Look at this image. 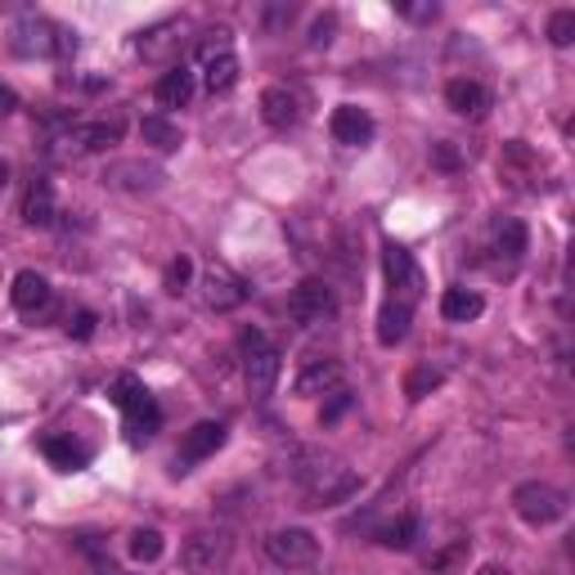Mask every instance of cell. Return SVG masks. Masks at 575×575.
Returning <instances> with one entry per match:
<instances>
[{"label": "cell", "mask_w": 575, "mask_h": 575, "mask_svg": "<svg viewBox=\"0 0 575 575\" xmlns=\"http://www.w3.org/2000/svg\"><path fill=\"white\" fill-rule=\"evenodd\" d=\"M131 557L135 562H158L162 557V549H166V540H162V531H153V527H140V531H131Z\"/></svg>", "instance_id": "f1b7e54d"}, {"label": "cell", "mask_w": 575, "mask_h": 575, "mask_svg": "<svg viewBox=\"0 0 575 575\" xmlns=\"http://www.w3.org/2000/svg\"><path fill=\"white\" fill-rule=\"evenodd\" d=\"M265 557L283 571H306L319 562V540L302 527H288V531H270L265 535Z\"/></svg>", "instance_id": "52a82bcc"}, {"label": "cell", "mask_w": 575, "mask_h": 575, "mask_svg": "<svg viewBox=\"0 0 575 575\" xmlns=\"http://www.w3.org/2000/svg\"><path fill=\"white\" fill-rule=\"evenodd\" d=\"M10 297H14V311H19L23 319H32V324L54 311V288H50V279L36 274V270H19V274H14Z\"/></svg>", "instance_id": "8fae6325"}, {"label": "cell", "mask_w": 575, "mask_h": 575, "mask_svg": "<svg viewBox=\"0 0 575 575\" xmlns=\"http://www.w3.org/2000/svg\"><path fill=\"white\" fill-rule=\"evenodd\" d=\"M10 176H14V166H10L6 158H0V189H6V185H10Z\"/></svg>", "instance_id": "ab89813d"}, {"label": "cell", "mask_w": 575, "mask_h": 575, "mask_svg": "<svg viewBox=\"0 0 575 575\" xmlns=\"http://www.w3.org/2000/svg\"><path fill=\"white\" fill-rule=\"evenodd\" d=\"M203 302H207L211 311H235V306L248 302V283H243L235 270H229V265L211 261V265L203 270Z\"/></svg>", "instance_id": "7c38bea8"}, {"label": "cell", "mask_w": 575, "mask_h": 575, "mask_svg": "<svg viewBox=\"0 0 575 575\" xmlns=\"http://www.w3.org/2000/svg\"><path fill=\"white\" fill-rule=\"evenodd\" d=\"M104 575H122V571H104Z\"/></svg>", "instance_id": "60d3db41"}, {"label": "cell", "mask_w": 575, "mask_h": 575, "mask_svg": "<svg viewBox=\"0 0 575 575\" xmlns=\"http://www.w3.org/2000/svg\"><path fill=\"white\" fill-rule=\"evenodd\" d=\"M261 122L274 131H288L302 122V99L288 90V86H265L261 90Z\"/></svg>", "instance_id": "9a60e30c"}, {"label": "cell", "mask_w": 575, "mask_h": 575, "mask_svg": "<svg viewBox=\"0 0 575 575\" xmlns=\"http://www.w3.org/2000/svg\"><path fill=\"white\" fill-rule=\"evenodd\" d=\"M410 319H414L410 306L387 302V306L378 311V341H382V347H395V341H405V337H410Z\"/></svg>", "instance_id": "484cf974"}, {"label": "cell", "mask_w": 575, "mask_h": 575, "mask_svg": "<svg viewBox=\"0 0 575 575\" xmlns=\"http://www.w3.org/2000/svg\"><path fill=\"white\" fill-rule=\"evenodd\" d=\"M432 166H441V171H458V166H464V153H458L449 140H436V144H432Z\"/></svg>", "instance_id": "d6a6232c"}, {"label": "cell", "mask_w": 575, "mask_h": 575, "mask_svg": "<svg viewBox=\"0 0 575 575\" xmlns=\"http://www.w3.org/2000/svg\"><path fill=\"white\" fill-rule=\"evenodd\" d=\"M189 274H194V261L189 257H176L166 265V293H185L189 288Z\"/></svg>", "instance_id": "1f68e13d"}, {"label": "cell", "mask_w": 575, "mask_h": 575, "mask_svg": "<svg viewBox=\"0 0 575 575\" xmlns=\"http://www.w3.org/2000/svg\"><path fill=\"white\" fill-rule=\"evenodd\" d=\"M140 140H144L149 149H158V153H176V149L185 144L181 127L171 122V118H162V112H153V118L140 122Z\"/></svg>", "instance_id": "cb8c5ba5"}, {"label": "cell", "mask_w": 575, "mask_h": 575, "mask_svg": "<svg viewBox=\"0 0 575 575\" xmlns=\"http://www.w3.org/2000/svg\"><path fill=\"white\" fill-rule=\"evenodd\" d=\"M68 333H73V337H90V333H95V315H90V311H77V315L68 319Z\"/></svg>", "instance_id": "d590c367"}, {"label": "cell", "mask_w": 575, "mask_h": 575, "mask_svg": "<svg viewBox=\"0 0 575 575\" xmlns=\"http://www.w3.org/2000/svg\"><path fill=\"white\" fill-rule=\"evenodd\" d=\"M527 243H531V235H527L522 220L503 216V220L495 225V252H499L503 261H522V257H527Z\"/></svg>", "instance_id": "d4e9b609"}, {"label": "cell", "mask_w": 575, "mask_h": 575, "mask_svg": "<svg viewBox=\"0 0 575 575\" xmlns=\"http://www.w3.org/2000/svg\"><path fill=\"white\" fill-rule=\"evenodd\" d=\"M19 108V95L6 86V82H0V118H10V112Z\"/></svg>", "instance_id": "74e56055"}, {"label": "cell", "mask_w": 575, "mask_h": 575, "mask_svg": "<svg viewBox=\"0 0 575 575\" xmlns=\"http://www.w3.org/2000/svg\"><path fill=\"white\" fill-rule=\"evenodd\" d=\"M239 82V59H235V50H225V54H211V59H203V86L211 95H225V90H235Z\"/></svg>", "instance_id": "603a6c76"}, {"label": "cell", "mask_w": 575, "mask_h": 575, "mask_svg": "<svg viewBox=\"0 0 575 575\" xmlns=\"http://www.w3.org/2000/svg\"><path fill=\"white\" fill-rule=\"evenodd\" d=\"M297 486L306 490L311 508H324V503H341V499H351L360 490V477L341 464V458L333 454H319V449H306L297 454V468H293Z\"/></svg>", "instance_id": "6da1fadb"}, {"label": "cell", "mask_w": 575, "mask_h": 575, "mask_svg": "<svg viewBox=\"0 0 575 575\" xmlns=\"http://www.w3.org/2000/svg\"><path fill=\"white\" fill-rule=\"evenodd\" d=\"M288 315H293L297 324L306 328H319L337 315V297H333V288L324 279H302L293 293H288Z\"/></svg>", "instance_id": "9c48e42d"}, {"label": "cell", "mask_w": 575, "mask_h": 575, "mask_svg": "<svg viewBox=\"0 0 575 575\" xmlns=\"http://www.w3.org/2000/svg\"><path fill=\"white\" fill-rule=\"evenodd\" d=\"M468 557H473V544H468V540H449V544H441V549L427 557V575H464Z\"/></svg>", "instance_id": "4316f807"}, {"label": "cell", "mask_w": 575, "mask_h": 575, "mask_svg": "<svg viewBox=\"0 0 575 575\" xmlns=\"http://www.w3.org/2000/svg\"><path fill=\"white\" fill-rule=\"evenodd\" d=\"M441 387V369H432V365H419V369H410V378H405V395L410 400H423V395H432Z\"/></svg>", "instance_id": "f546056e"}, {"label": "cell", "mask_w": 575, "mask_h": 575, "mask_svg": "<svg viewBox=\"0 0 575 575\" xmlns=\"http://www.w3.org/2000/svg\"><path fill=\"white\" fill-rule=\"evenodd\" d=\"M41 454H45L59 473H82V468H86V458H90V449L77 445L73 436H45V441H41Z\"/></svg>", "instance_id": "44dd1931"}, {"label": "cell", "mask_w": 575, "mask_h": 575, "mask_svg": "<svg viewBox=\"0 0 575 575\" xmlns=\"http://www.w3.org/2000/svg\"><path fill=\"white\" fill-rule=\"evenodd\" d=\"M54 216H59V207H54V185L50 181H32L28 194H23V225L45 229V225H54Z\"/></svg>", "instance_id": "d6986e66"}, {"label": "cell", "mask_w": 575, "mask_h": 575, "mask_svg": "<svg viewBox=\"0 0 575 575\" xmlns=\"http://www.w3.org/2000/svg\"><path fill=\"white\" fill-rule=\"evenodd\" d=\"M153 99H158L162 108H185V104L194 99V73H189L185 64L166 68V73L158 77V86H153Z\"/></svg>", "instance_id": "ac0fdd59"}, {"label": "cell", "mask_w": 575, "mask_h": 575, "mask_svg": "<svg viewBox=\"0 0 575 575\" xmlns=\"http://www.w3.org/2000/svg\"><path fill=\"white\" fill-rule=\"evenodd\" d=\"M333 32H337V19H333V14H324V19L311 28V45H315V50H319V45H328V41H333Z\"/></svg>", "instance_id": "e575fe53"}, {"label": "cell", "mask_w": 575, "mask_h": 575, "mask_svg": "<svg viewBox=\"0 0 575 575\" xmlns=\"http://www.w3.org/2000/svg\"><path fill=\"white\" fill-rule=\"evenodd\" d=\"M549 41H553L557 50H566V45L575 41V10H553V14H549Z\"/></svg>", "instance_id": "4dcf8cb0"}, {"label": "cell", "mask_w": 575, "mask_h": 575, "mask_svg": "<svg viewBox=\"0 0 575 575\" xmlns=\"http://www.w3.org/2000/svg\"><path fill=\"white\" fill-rule=\"evenodd\" d=\"M122 140V122L112 118V122H86V127H73L64 135V149L68 153H104Z\"/></svg>", "instance_id": "2e32d148"}, {"label": "cell", "mask_w": 575, "mask_h": 575, "mask_svg": "<svg viewBox=\"0 0 575 575\" xmlns=\"http://www.w3.org/2000/svg\"><path fill=\"white\" fill-rule=\"evenodd\" d=\"M382 270H387V283H391V302L414 311L419 297H423V270H419V261L400 243H387L382 248Z\"/></svg>", "instance_id": "ba28073f"}, {"label": "cell", "mask_w": 575, "mask_h": 575, "mask_svg": "<svg viewBox=\"0 0 575 575\" xmlns=\"http://www.w3.org/2000/svg\"><path fill=\"white\" fill-rule=\"evenodd\" d=\"M162 181H166V171L153 166V162H140V158L108 162V171H104V185L127 189V194H153V189H162Z\"/></svg>", "instance_id": "30bf717a"}, {"label": "cell", "mask_w": 575, "mask_h": 575, "mask_svg": "<svg viewBox=\"0 0 575 575\" xmlns=\"http://www.w3.org/2000/svg\"><path fill=\"white\" fill-rule=\"evenodd\" d=\"M419 517L414 512H405V517H395L391 527H382V549H391V553H405V549H414V540H419Z\"/></svg>", "instance_id": "83f0119b"}, {"label": "cell", "mask_w": 575, "mask_h": 575, "mask_svg": "<svg viewBox=\"0 0 575 575\" xmlns=\"http://www.w3.org/2000/svg\"><path fill=\"white\" fill-rule=\"evenodd\" d=\"M477 575H512V571H508V566H499V562H486Z\"/></svg>", "instance_id": "f35d334b"}, {"label": "cell", "mask_w": 575, "mask_h": 575, "mask_svg": "<svg viewBox=\"0 0 575 575\" xmlns=\"http://www.w3.org/2000/svg\"><path fill=\"white\" fill-rule=\"evenodd\" d=\"M347 410H351V391H341V387H337V391H333V400H328V410H324L319 419H324V423H337Z\"/></svg>", "instance_id": "836d02e7"}, {"label": "cell", "mask_w": 575, "mask_h": 575, "mask_svg": "<svg viewBox=\"0 0 575 575\" xmlns=\"http://www.w3.org/2000/svg\"><path fill=\"white\" fill-rule=\"evenodd\" d=\"M337 382H341V365H337V360H311V365L297 373L293 391H297V395H324V391H337Z\"/></svg>", "instance_id": "ffe728a7"}, {"label": "cell", "mask_w": 575, "mask_h": 575, "mask_svg": "<svg viewBox=\"0 0 575 575\" xmlns=\"http://www.w3.org/2000/svg\"><path fill=\"white\" fill-rule=\"evenodd\" d=\"M239 347H243V378H248V391L252 400H265L279 382V351L270 347V337L261 328H243L239 337Z\"/></svg>", "instance_id": "5b68a950"}, {"label": "cell", "mask_w": 575, "mask_h": 575, "mask_svg": "<svg viewBox=\"0 0 575 575\" xmlns=\"http://www.w3.org/2000/svg\"><path fill=\"white\" fill-rule=\"evenodd\" d=\"M108 395H112V405H118L122 419H127V441H131V445H144V441L162 427V410H158V400L144 391L140 378H131V373L112 378Z\"/></svg>", "instance_id": "3957f363"}, {"label": "cell", "mask_w": 575, "mask_h": 575, "mask_svg": "<svg viewBox=\"0 0 575 575\" xmlns=\"http://www.w3.org/2000/svg\"><path fill=\"white\" fill-rule=\"evenodd\" d=\"M445 104L458 112V118H486L490 90H486L477 77H454V82L445 86Z\"/></svg>", "instance_id": "e0dca14e"}, {"label": "cell", "mask_w": 575, "mask_h": 575, "mask_svg": "<svg viewBox=\"0 0 575 575\" xmlns=\"http://www.w3.org/2000/svg\"><path fill=\"white\" fill-rule=\"evenodd\" d=\"M512 512L522 517L527 527L544 531V527H557L562 517L571 512V499H566V490H557L549 481H522L512 490Z\"/></svg>", "instance_id": "277c9868"}, {"label": "cell", "mask_w": 575, "mask_h": 575, "mask_svg": "<svg viewBox=\"0 0 575 575\" xmlns=\"http://www.w3.org/2000/svg\"><path fill=\"white\" fill-rule=\"evenodd\" d=\"M225 445V423H194L189 432H185V441H181V454H176V464H181V473H189L194 464H203V458H211L216 449Z\"/></svg>", "instance_id": "5bb4252c"}, {"label": "cell", "mask_w": 575, "mask_h": 575, "mask_svg": "<svg viewBox=\"0 0 575 575\" xmlns=\"http://www.w3.org/2000/svg\"><path fill=\"white\" fill-rule=\"evenodd\" d=\"M235 562V540L229 531H198L181 544V566L189 575H225Z\"/></svg>", "instance_id": "8992f818"}, {"label": "cell", "mask_w": 575, "mask_h": 575, "mask_svg": "<svg viewBox=\"0 0 575 575\" xmlns=\"http://www.w3.org/2000/svg\"><path fill=\"white\" fill-rule=\"evenodd\" d=\"M481 311H486V297H481V293H473V288H445L441 315H445L449 324H473Z\"/></svg>", "instance_id": "7402d4cb"}, {"label": "cell", "mask_w": 575, "mask_h": 575, "mask_svg": "<svg viewBox=\"0 0 575 575\" xmlns=\"http://www.w3.org/2000/svg\"><path fill=\"white\" fill-rule=\"evenodd\" d=\"M373 118L360 108V104H337L333 108V118H328V135L337 140V144H347V149H365L369 140H373Z\"/></svg>", "instance_id": "4fadbf2b"}, {"label": "cell", "mask_w": 575, "mask_h": 575, "mask_svg": "<svg viewBox=\"0 0 575 575\" xmlns=\"http://www.w3.org/2000/svg\"><path fill=\"white\" fill-rule=\"evenodd\" d=\"M10 50L23 54V59H54V54H77V32L54 23V19H41V14H28L14 23L10 32Z\"/></svg>", "instance_id": "7a4b0ae2"}, {"label": "cell", "mask_w": 575, "mask_h": 575, "mask_svg": "<svg viewBox=\"0 0 575 575\" xmlns=\"http://www.w3.org/2000/svg\"><path fill=\"white\" fill-rule=\"evenodd\" d=\"M400 14H405L410 23H432L441 10H436V6H400Z\"/></svg>", "instance_id": "8d00e7d4"}]
</instances>
